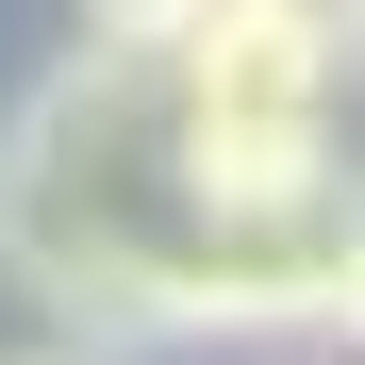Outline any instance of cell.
<instances>
[{
  "instance_id": "1",
  "label": "cell",
  "mask_w": 365,
  "mask_h": 365,
  "mask_svg": "<svg viewBox=\"0 0 365 365\" xmlns=\"http://www.w3.org/2000/svg\"><path fill=\"white\" fill-rule=\"evenodd\" d=\"M83 17V50H166V34H200L216 0H67Z\"/></svg>"
},
{
  "instance_id": "2",
  "label": "cell",
  "mask_w": 365,
  "mask_h": 365,
  "mask_svg": "<svg viewBox=\"0 0 365 365\" xmlns=\"http://www.w3.org/2000/svg\"><path fill=\"white\" fill-rule=\"evenodd\" d=\"M250 17H282L299 50H332V67H349V50H365V0H250Z\"/></svg>"
},
{
  "instance_id": "3",
  "label": "cell",
  "mask_w": 365,
  "mask_h": 365,
  "mask_svg": "<svg viewBox=\"0 0 365 365\" xmlns=\"http://www.w3.org/2000/svg\"><path fill=\"white\" fill-rule=\"evenodd\" d=\"M17 365H100V349H17Z\"/></svg>"
},
{
  "instance_id": "4",
  "label": "cell",
  "mask_w": 365,
  "mask_h": 365,
  "mask_svg": "<svg viewBox=\"0 0 365 365\" xmlns=\"http://www.w3.org/2000/svg\"><path fill=\"white\" fill-rule=\"evenodd\" d=\"M349 67H365V50H349Z\"/></svg>"
}]
</instances>
